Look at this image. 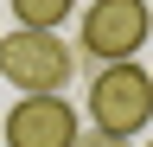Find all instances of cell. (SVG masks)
Returning a JSON list of instances; mask_svg holds the SVG:
<instances>
[{
	"label": "cell",
	"instance_id": "cell-1",
	"mask_svg": "<svg viewBox=\"0 0 153 147\" xmlns=\"http://www.w3.org/2000/svg\"><path fill=\"white\" fill-rule=\"evenodd\" d=\"M0 77L19 96H64V83L76 77V51L57 32L13 26V32H0Z\"/></svg>",
	"mask_w": 153,
	"mask_h": 147
},
{
	"label": "cell",
	"instance_id": "cell-2",
	"mask_svg": "<svg viewBox=\"0 0 153 147\" xmlns=\"http://www.w3.org/2000/svg\"><path fill=\"white\" fill-rule=\"evenodd\" d=\"M153 32V7L147 0H89L76 13V51L96 64H134Z\"/></svg>",
	"mask_w": 153,
	"mask_h": 147
},
{
	"label": "cell",
	"instance_id": "cell-3",
	"mask_svg": "<svg viewBox=\"0 0 153 147\" xmlns=\"http://www.w3.org/2000/svg\"><path fill=\"white\" fill-rule=\"evenodd\" d=\"M89 122L102 134H140L153 128V70L147 64H102L89 83Z\"/></svg>",
	"mask_w": 153,
	"mask_h": 147
},
{
	"label": "cell",
	"instance_id": "cell-4",
	"mask_svg": "<svg viewBox=\"0 0 153 147\" xmlns=\"http://www.w3.org/2000/svg\"><path fill=\"white\" fill-rule=\"evenodd\" d=\"M83 122L64 96H19L0 115V141L7 147H76Z\"/></svg>",
	"mask_w": 153,
	"mask_h": 147
},
{
	"label": "cell",
	"instance_id": "cell-5",
	"mask_svg": "<svg viewBox=\"0 0 153 147\" xmlns=\"http://www.w3.org/2000/svg\"><path fill=\"white\" fill-rule=\"evenodd\" d=\"M7 7H13L19 26H32V32H57V26L76 13V0H7Z\"/></svg>",
	"mask_w": 153,
	"mask_h": 147
},
{
	"label": "cell",
	"instance_id": "cell-6",
	"mask_svg": "<svg viewBox=\"0 0 153 147\" xmlns=\"http://www.w3.org/2000/svg\"><path fill=\"white\" fill-rule=\"evenodd\" d=\"M76 147H134V141H128V134H102V128H83Z\"/></svg>",
	"mask_w": 153,
	"mask_h": 147
},
{
	"label": "cell",
	"instance_id": "cell-7",
	"mask_svg": "<svg viewBox=\"0 0 153 147\" xmlns=\"http://www.w3.org/2000/svg\"><path fill=\"white\" fill-rule=\"evenodd\" d=\"M147 147H153V141H147Z\"/></svg>",
	"mask_w": 153,
	"mask_h": 147
}]
</instances>
